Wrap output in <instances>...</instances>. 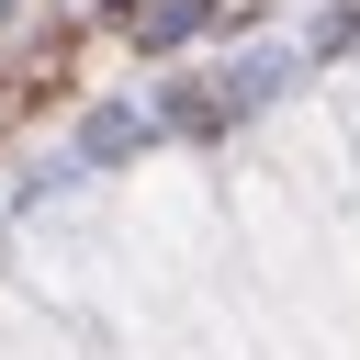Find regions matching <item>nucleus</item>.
<instances>
[]
</instances>
